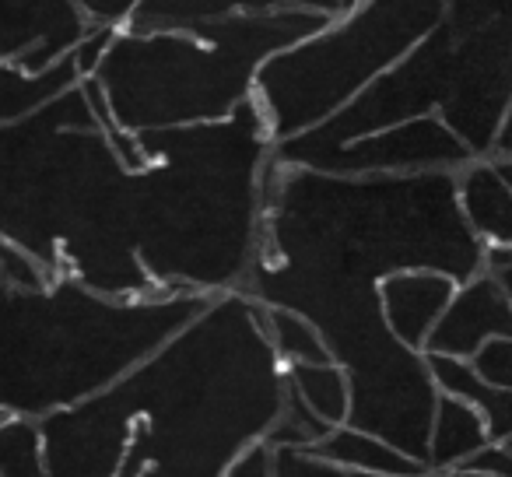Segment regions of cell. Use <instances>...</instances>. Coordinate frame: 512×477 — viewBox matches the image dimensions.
Listing matches in <instances>:
<instances>
[{
  "label": "cell",
  "mask_w": 512,
  "mask_h": 477,
  "mask_svg": "<svg viewBox=\"0 0 512 477\" xmlns=\"http://www.w3.org/2000/svg\"><path fill=\"white\" fill-rule=\"evenodd\" d=\"M264 190L260 243L239 295L313 323L348 376L344 425L425 467L439 386L425 355L390 334L379 281L439 271L463 285L484 267V243L460 211L456 172L337 176L271 155Z\"/></svg>",
  "instance_id": "obj_1"
},
{
  "label": "cell",
  "mask_w": 512,
  "mask_h": 477,
  "mask_svg": "<svg viewBox=\"0 0 512 477\" xmlns=\"http://www.w3.org/2000/svg\"><path fill=\"white\" fill-rule=\"evenodd\" d=\"M109 393L130 418L120 477H225L285 407L267 309L239 292L211 295Z\"/></svg>",
  "instance_id": "obj_2"
},
{
  "label": "cell",
  "mask_w": 512,
  "mask_h": 477,
  "mask_svg": "<svg viewBox=\"0 0 512 477\" xmlns=\"http://www.w3.org/2000/svg\"><path fill=\"white\" fill-rule=\"evenodd\" d=\"M134 137L144 151L134 239L148 278L165 295L239 292L260 243L264 176L274 155L256 99L221 123Z\"/></svg>",
  "instance_id": "obj_3"
},
{
  "label": "cell",
  "mask_w": 512,
  "mask_h": 477,
  "mask_svg": "<svg viewBox=\"0 0 512 477\" xmlns=\"http://www.w3.org/2000/svg\"><path fill=\"white\" fill-rule=\"evenodd\" d=\"M207 302L211 295L109 299L74 278L22 292L0 278V414L39 421L95 397Z\"/></svg>",
  "instance_id": "obj_4"
},
{
  "label": "cell",
  "mask_w": 512,
  "mask_h": 477,
  "mask_svg": "<svg viewBox=\"0 0 512 477\" xmlns=\"http://www.w3.org/2000/svg\"><path fill=\"white\" fill-rule=\"evenodd\" d=\"M330 22L316 11H239L197 29L144 36L116 29L92 81L123 134L207 127L253 99L256 74L274 53Z\"/></svg>",
  "instance_id": "obj_5"
},
{
  "label": "cell",
  "mask_w": 512,
  "mask_h": 477,
  "mask_svg": "<svg viewBox=\"0 0 512 477\" xmlns=\"http://www.w3.org/2000/svg\"><path fill=\"white\" fill-rule=\"evenodd\" d=\"M512 106V0H446L442 22L327 123L302 134L306 144H344L439 116L474 158H488Z\"/></svg>",
  "instance_id": "obj_6"
},
{
  "label": "cell",
  "mask_w": 512,
  "mask_h": 477,
  "mask_svg": "<svg viewBox=\"0 0 512 477\" xmlns=\"http://www.w3.org/2000/svg\"><path fill=\"white\" fill-rule=\"evenodd\" d=\"M442 11L446 0H358L306 43L274 53L253 88L274 144L341 113L442 22Z\"/></svg>",
  "instance_id": "obj_7"
},
{
  "label": "cell",
  "mask_w": 512,
  "mask_h": 477,
  "mask_svg": "<svg viewBox=\"0 0 512 477\" xmlns=\"http://www.w3.org/2000/svg\"><path fill=\"white\" fill-rule=\"evenodd\" d=\"M274 158L337 176H369V172H460L474 162L470 148L439 120L414 116L397 127L355 137L344 144H306L299 137L274 144Z\"/></svg>",
  "instance_id": "obj_8"
},
{
  "label": "cell",
  "mask_w": 512,
  "mask_h": 477,
  "mask_svg": "<svg viewBox=\"0 0 512 477\" xmlns=\"http://www.w3.org/2000/svg\"><path fill=\"white\" fill-rule=\"evenodd\" d=\"M46 477H120L130 418L109 386L95 397L36 421Z\"/></svg>",
  "instance_id": "obj_9"
},
{
  "label": "cell",
  "mask_w": 512,
  "mask_h": 477,
  "mask_svg": "<svg viewBox=\"0 0 512 477\" xmlns=\"http://www.w3.org/2000/svg\"><path fill=\"white\" fill-rule=\"evenodd\" d=\"M92 29L78 0H0V64L46 71Z\"/></svg>",
  "instance_id": "obj_10"
},
{
  "label": "cell",
  "mask_w": 512,
  "mask_h": 477,
  "mask_svg": "<svg viewBox=\"0 0 512 477\" xmlns=\"http://www.w3.org/2000/svg\"><path fill=\"white\" fill-rule=\"evenodd\" d=\"M495 337H512V302L488 271L456 285L449 306L425 341V355L470 362Z\"/></svg>",
  "instance_id": "obj_11"
},
{
  "label": "cell",
  "mask_w": 512,
  "mask_h": 477,
  "mask_svg": "<svg viewBox=\"0 0 512 477\" xmlns=\"http://www.w3.org/2000/svg\"><path fill=\"white\" fill-rule=\"evenodd\" d=\"M456 281L439 271H400L379 281V306L390 334L425 355V341L449 306Z\"/></svg>",
  "instance_id": "obj_12"
},
{
  "label": "cell",
  "mask_w": 512,
  "mask_h": 477,
  "mask_svg": "<svg viewBox=\"0 0 512 477\" xmlns=\"http://www.w3.org/2000/svg\"><path fill=\"white\" fill-rule=\"evenodd\" d=\"M92 25L123 32H176L221 22L242 11V0H78Z\"/></svg>",
  "instance_id": "obj_13"
},
{
  "label": "cell",
  "mask_w": 512,
  "mask_h": 477,
  "mask_svg": "<svg viewBox=\"0 0 512 477\" xmlns=\"http://www.w3.org/2000/svg\"><path fill=\"white\" fill-rule=\"evenodd\" d=\"M456 197L484 246L512 250V158H474L456 172Z\"/></svg>",
  "instance_id": "obj_14"
},
{
  "label": "cell",
  "mask_w": 512,
  "mask_h": 477,
  "mask_svg": "<svg viewBox=\"0 0 512 477\" xmlns=\"http://www.w3.org/2000/svg\"><path fill=\"white\" fill-rule=\"evenodd\" d=\"M488 428H484L481 414L460 397L439 393L435 400V418L432 435H428V474H453L463 463L474 460L481 449H488Z\"/></svg>",
  "instance_id": "obj_15"
},
{
  "label": "cell",
  "mask_w": 512,
  "mask_h": 477,
  "mask_svg": "<svg viewBox=\"0 0 512 477\" xmlns=\"http://www.w3.org/2000/svg\"><path fill=\"white\" fill-rule=\"evenodd\" d=\"M428 372H432L439 393H449V397H460L481 414L484 428H488L491 446L512 449V393L498 390V386H488L470 362H460V358H442V355H425Z\"/></svg>",
  "instance_id": "obj_16"
},
{
  "label": "cell",
  "mask_w": 512,
  "mask_h": 477,
  "mask_svg": "<svg viewBox=\"0 0 512 477\" xmlns=\"http://www.w3.org/2000/svg\"><path fill=\"white\" fill-rule=\"evenodd\" d=\"M74 85H81V74L74 67L71 53L39 74L22 71L15 64H0V127L29 120L39 109L50 106L53 99L71 92Z\"/></svg>",
  "instance_id": "obj_17"
},
{
  "label": "cell",
  "mask_w": 512,
  "mask_h": 477,
  "mask_svg": "<svg viewBox=\"0 0 512 477\" xmlns=\"http://www.w3.org/2000/svg\"><path fill=\"white\" fill-rule=\"evenodd\" d=\"M313 453L330 460L334 467L348 470V474H397V477L428 474L418 460H411V456H404L400 449H393L390 442L376 439V435L362 432V428H351V425L330 428L313 446Z\"/></svg>",
  "instance_id": "obj_18"
},
{
  "label": "cell",
  "mask_w": 512,
  "mask_h": 477,
  "mask_svg": "<svg viewBox=\"0 0 512 477\" xmlns=\"http://www.w3.org/2000/svg\"><path fill=\"white\" fill-rule=\"evenodd\" d=\"M285 386L295 400H302L330 428L348 421V407H351L348 376H344V369L334 358H327V362H288Z\"/></svg>",
  "instance_id": "obj_19"
},
{
  "label": "cell",
  "mask_w": 512,
  "mask_h": 477,
  "mask_svg": "<svg viewBox=\"0 0 512 477\" xmlns=\"http://www.w3.org/2000/svg\"><path fill=\"white\" fill-rule=\"evenodd\" d=\"M225 477H351L348 470L334 467L330 460L316 456L306 446H271V442H256L249 446Z\"/></svg>",
  "instance_id": "obj_20"
},
{
  "label": "cell",
  "mask_w": 512,
  "mask_h": 477,
  "mask_svg": "<svg viewBox=\"0 0 512 477\" xmlns=\"http://www.w3.org/2000/svg\"><path fill=\"white\" fill-rule=\"evenodd\" d=\"M267 309V337H271L274 351L281 362H327L330 351L320 341L316 327L309 320H302L292 309L264 306Z\"/></svg>",
  "instance_id": "obj_21"
},
{
  "label": "cell",
  "mask_w": 512,
  "mask_h": 477,
  "mask_svg": "<svg viewBox=\"0 0 512 477\" xmlns=\"http://www.w3.org/2000/svg\"><path fill=\"white\" fill-rule=\"evenodd\" d=\"M0 477H46L39 425L32 418L0 421Z\"/></svg>",
  "instance_id": "obj_22"
},
{
  "label": "cell",
  "mask_w": 512,
  "mask_h": 477,
  "mask_svg": "<svg viewBox=\"0 0 512 477\" xmlns=\"http://www.w3.org/2000/svg\"><path fill=\"white\" fill-rule=\"evenodd\" d=\"M470 369L484 379L488 386L512 393V337H495L488 341L474 358H470Z\"/></svg>",
  "instance_id": "obj_23"
},
{
  "label": "cell",
  "mask_w": 512,
  "mask_h": 477,
  "mask_svg": "<svg viewBox=\"0 0 512 477\" xmlns=\"http://www.w3.org/2000/svg\"><path fill=\"white\" fill-rule=\"evenodd\" d=\"M113 36H116V29H109V25H92V29H88L85 36H81V43L71 50L74 67H78L81 81L92 78V74L99 71L102 57H106L109 43H113Z\"/></svg>",
  "instance_id": "obj_24"
},
{
  "label": "cell",
  "mask_w": 512,
  "mask_h": 477,
  "mask_svg": "<svg viewBox=\"0 0 512 477\" xmlns=\"http://www.w3.org/2000/svg\"><path fill=\"white\" fill-rule=\"evenodd\" d=\"M242 11H316V15L327 18H341L344 8L341 0H242Z\"/></svg>",
  "instance_id": "obj_25"
},
{
  "label": "cell",
  "mask_w": 512,
  "mask_h": 477,
  "mask_svg": "<svg viewBox=\"0 0 512 477\" xmlns=\"http://www.w3.org/2000/svg\"><path fill=\"white\" fill-rule=\"evenodd\" d=\"M460 470H484V474H495V477H512V449L488 446L470 463H463Z\"/></svg>",
  "instance_id": "obj_26"
},
{
  "label": "cell",
  "mask_w": 512,
  "mask_h": 477,
  "mask_svg": "<svg viewBox=\"0 0 512 477\" xmlns=\"http://www.w3.org/2000/svg\"><path fill=\"white\" fill-rule=\"evenodd\" d=\"M488 158H512V106L505 109V120H502V127H498Z\"/></svg>",
  "instance_id": "obj_27"
},
{
  "label": "cell",
  "mask_w": 512,
  "mask_h": 477,
  "mask_svg": "<svg viewBox=\"0 0 512 477\" xmlns=\"http://www.w3.org/2000/svg\"><path fill=\"white\" fill-rule=\"evenodd\" d=\"M449 477H495V474H484V470H453Z\"/></svg>",
  "instance_id": "obj_28"
},
{
  "label": "cell",
  "mask_w": 512,
  "mask_h": 477,
  "mask_svg": "<svg viewBox=\"0 0 512 477\" xmlns=\"http://www.w3.org/2000/svg\"><path fill=\"white\" fill-rule=\"evenodd\" d=\"M351 477H397V474H351ZM411 477H432V474H411Z\"/></svg>",
  "instance_id": "obj_29"
},
{
  "label": "cell",
  "mask_w": 512,
  "mask_h": 477,
  "mask_svg": "<svg viewBox=\"0 0 512 477\" xmlns=\"http://www.w3.org/2000/svg\"><path fill=\"white\" fill-rule=\"evenodd\" d=\"M355 4H358V0H341V8H344V11H351Z\"/></svg>",
  "instance_id": "obj_30"
},
{
  "label": "cell",
  "mask_w": 512,
  "mask_h": 477,
  "mask_svg": "<svg viewBox=\"0 0 512 477\" xmlns=\"http://www.w3.org/2000/svg\"><path fill=\"white\" fill-rule=\"evenodd\" d=\"M0 421H8V414H0Z\"/></svg>",
  "instance_id": "obj_31"
},
{
  "label": "cell",
  "mask_w": 512,
  "mask_h": 477,
  "mask_svg": "<svg viewBox=\"0 0 512 477\" xmlns=\"http://www.w3.org/2000/svg\"><path fill=\"white\" fill-rule=\"evenodd\" d=\"M432 477H449V474H432Z\"/></svg>",
  "instance_id": "obj_32"
}]
</instances>
